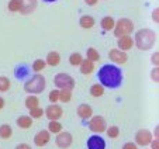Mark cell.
Returning a JSON list of instances; mask_svg holds the SVG:
<instances>
[{
    "mask_svg": "<svg viewBox=\"0 0 159 149\" xmlns=\"http://www.w3.org/2000/svg\"><path fill=\"white\" fill-rule=\"evenodd\" d=\"M48 131L52 132V134H59V132L62 131V125H61V122H58V121H49Z\"/></svg>",
    "mask_w": 159,
    "mask_h": 149,
    "instance_id": "cell-26",
    "label": "cell"
},
{
    "mask_svg": "<svg viewBox=\"0 0 159 149\" xmlns=\"http://www.w3.org/2000/svg\"><path fill=\"white\" fill-rule=\"evenodd\" d=\"M151 141H152V134L149 131H147V129H139L137 132V135H135V142H137L135 145L147 146L151 143Z\"/></svg>",
    "mask_w": 159,
    "mask_h": 149,
    "instance_id": "cell-8",
    "label": "cell"
},
{
    "mask_svg": "<svg viewBox=\"0 0 159 149\" xmlns=\"http://www.w3.org/2000/svg\"><path fill=\"white\" fill-rule=\"evenodd\" d=\"M4 107V98L3 97H0V110Z\"/></svg>",
    "mask_w": 159,
    "mask_h": 149,
    "instance_id": "cell-41",
    "label": "cell"
},
{
    "mask_svg": "<svg viewBox=\"0 0 159 149\" xmlns=\"http://www.w3.org/2000/svg\"><path fill=\"white\" fill-rule=\"evenodd\" d=\"M55 82V86L58 89H69V90H73L75 87V79L68 73H58L54 79Z\"/></svg>",
    "mask_w": 159,
    "mask_h": 149,
    "instance_id": "cell-5",
    "label": "cell"
},
{
    "mask_svg": "<svg viewBox=\"0 0 159 149\" xmlns=\"http://www.w3.org/2000/svg\"><path fill=\"white\" fill-rule=\"evenodd\" d=\"M45 86H47V80H45L44 76L42 74H34L33 78L25 83L24 90L30 94H38L45 89Z\"/></svg>",
    "mask_w": 159,
    "mask_h": 149,
    "instance_id": "cell-3",
    "label": "cell"
},
{
    "mask_svg": "<svg viewBox=\"0 0 159 149\" xmlns=\"http://www.w3.org/2000/svg\"><path fill=\"white\" fill-rule=\"evenodd\" d=\"M90 94L93 96V97H100V96L104 94V87L99 83H94L93 86L90 87Z\"/></svg>",
    "mask_w": 159,
    "mask_h": 149,
    "instance_id": "cell-23",
    "label": "cell"
},
{
    "mask_svg": "<svg viewBox=\"0 0 159 149\" xmlns=\"http://www.w3.org/2000/svg\"><path fill=\"white\" fill-rule=\"evenodd\" d=\"M61 62V55L58 54L57 51H51L47 55V59H45V63L49 66H58Z\"/></svg>",
    "mask_w": 159,
    "mask_h": 149,
    "instance_id": "cell-16",
    "label": "cell"
},
{
    "mask_svg": "<svg viewBox=\"0 0 159 149\" xmlns=\"http://www.w3.org/2000/svg\"><path fill=\"white\" fill-rule=\"evenodd\" d=\"M55 142H57L58 148H61V149L69 148V146L72 145V135H70L69 132H59L57 139H55Z\"/></svg>",
    "mask_w": 159,
    "mask_h": 149,
    "instance_id": "cell-9",
    "label": "cell"
},
{
    "mask_svg": "<svg viewBox=\"0 0 159 149\" xmlns=\"http://www.w3.org/2000/svg\"><path fill=\"white\" fill-rule=\"evenodd\" d=\"M10 89V80L6 76H0V92H7Z\"/></svg>",
    "mask_w": 159,
    "mask_h": 149,
    "instance_id": "cell-29",
    "label": "cell"
},
{
    "mask_svg": "<svg viewBox=\"0 0 159 149\" xmlns=\"http://www.w3.org/2000/svg\"><path fill=\"white\" fill-rule=\"evenodd\" d=\"M7 9L10 11H20V0H10L9 4H7Z\"/></svg>",
    "mask_w": 159,
    "mask_h": 149,
    "instance_id": "cell-31",
    "label": "cell"
},
{
    "mask_svg": "<svg viewBox=\"0 0 159 149\" xmlns=\"http://www.w3.org/2000/svg\"><path fill=\"white\" fill-rule=\"evenodd\" d=\"M86 2V4H89V6H94V4H97V0H84Z\"/></svg>",
    "mask_w": 159,
    "mask_h": 149,
    "instance_id": "cell-40",
    "label": "cell"
},
{
    "mask_svg": "<svg viewBox=\"0 0 159 149\" xmlns=\"http://www.w3.org/2000/svg\"><path fill=\"white\" fill-rule=\"evenodd\" d=\"M89 128L94 134H102L106 131L107 125H106V120L102 115H94L92 117V120L89 121Z\"/></svg>",
    "mask_w": 159,
    "mask_h": 149,
    "instance_id": "cell-6",
    "label": "cell"
},
{
    "mask_svg": "<svg viewBox=\"0 0 159 149\" xmlns=\"http://www.w3.org/2000/svg\"><path fill=\"white\" fill-rule=\"evenodd\" d=\"M49 102L54 104V103H57L58 100H59V90H52L51 93H49Z\"/></svg>",
    "mask_w": 159,
    "mask_h": 149,
    "instance_id": "cell-33",
    "label": "cell"
},
{
    "mask_svg": "<svg viewBox=\"0 0 159 149\" xmlns=\"http://www.w3.org/2000/svg\"><path fill=\"white\" fill-rule=\"evenodd\" d=\"M155 42H156V34L152 30H149V28H142V30H139L138 33L135 34L134 44L141 51L151 49L155 45Z\"/></svg>",
    "mask_w": 159,
    "mask_h": 149,
    "instance_id": "cell-2",
    "label": "cell"
},
{
    "mask_svg": "<svg viewBox=\"0 0 159 149\" xmlns=\"http://www.w3.org/2000/svg\"><path fill=\"white\" fill-rule=\"evenodd\" d=\"M39 106V100L38 97H35V96H30V97L25 98V107L28 108V110H31V108H35Z\"/></svg>",
    "mask_w": 159,
    "mask_h": 149,
    "instance_id": "cell-24",
    "label": "cell"
},
{
    "mask_svg": "<svg viewBox=\"0 0 159 149\" xmlns=\"http://www.w3.org/2000/svg\"><path fill=\"white\" fill-rule=\"evenodd\" d=\"M151 74H152V76H151V78H152V80L158 83V82H159V76H158V74H159V69H158V66H155V68L152 69Z\"/></svg>",
    "mask_w": 159,
    "mask_h": 149,
    "instance_id": "cell-34",
    "label": "cell"
},
{
    "mask_svg": "<svg viewBox=\"0 0 159 149\" xmlns=\"http://www.w3.org/2000/svg\"><path fill=\"white\" fill-rule=\"evenodd\" d=\"M37 0H20V13L21 14H30L35 10Z\"/></svg>",
    "mask_w": 159,
    "mask_h": 149,
    "instance_id": "cell-12",
    "label": "cell"
},
{
    "mask_svg": "<svg viewBox=\"0 0 159 149\" xmlns=\"http://www.w3.org/2000/svg\"><path fill=\"white\" fill-rule=\"evenodd\" d=\"M106 132H107L108 138H117L118 135H120V129H118V127H116V125L110 127V128H108Z\"/></svg>",
    "mask_w": 159,
    "mask_h": 149,
    "instance_id": "cell-32",
    "label": "cell"
},
{
    "mask_svg": "<svg viewBox=\"0 0 159 149\" xmlns=\"http://www.w3.org/2000/svg\"><path fill=\"white\" fill-rule=\"evenodd\" d=\"M79 24H80V27L84 28V30H90V28H93L94 25V18L92 16H83L80 17L79 20Z\"/></svg>",
    "mask_w": 159,
    "mask_h": 149,
    "instance_id": "cell-18",
    "label": "cell"
},
{
    "mask_svg": "<svg viewBox=\"0 0 159 149\" xmlns=\"http://www.w3.org/2000/svg\"><path fill=\"white\" fill-rule=\"evenodd\" d=\"M44 2H47V3H52V2H57V0H44Z\"/></svg>",
    "mask_w": 159,
    "mask_h": 149,
    "instance_id": "cell-43",
    "label": "cell"
},
{
    "mask_svg": "<svg viewBox=\"0 0 159 149\" xmlns=\"http://www.w3.org/2000/svg\"><path fill=\"white\" fill-rule=\"evenodd\" d=\"M114 24H116V21H114V18L113 17H110V16H107V17H104L102 20V23H100V25H102V28L103 30H106V31H110V30H113L114 28Z\"/></svg>",
    "mask_w": 159,
    "mask_h": 149,
    "instance_id": "cell-20",
    "label": "cell"
},
{
    "mask_svg": "<svg viewBox=\"0 0 159 149\" xmlns=\"http://www.w3.org/2000/svg\"><path fill=\"white\" fill-rule=\"evenodd\" d=\"M117 45H118V49H120V51H128V49L132 48V45H134V39L129 35H123L118 38Z\"/></svg>",
    "mask_w": 159,
    "mask_h": 149,
    "instance_id": "cell-14",
    "label": "cell"
},
{
    "mask_svg": "<svg viewBox=\"0 0 159 149\" xmlns=\"http://www.w3.org/2000/svg\"><path fill=\"white\" fill-rule=\"evenodd\" d=\"M16 149H31V146L27 145V143H20V145L16 146Z\"/></svg>",
    "mask_w": 159,
    "mask_h": 149,
    "instance_id": "cell-38",
    "label": "cell"
},
{
    "mask_svg": "<svg viewBox=\"0 0 159 149\" xmlns=\"http://www.w3.org/2000/svg\"><path fill=\"white\" fill-rule=\"evenodd\" d=\"M108 58H110L111 62H114V63H125L127 59H128V56H127L125 52L120 51V49H117V48L110 49V52H108Z\"/></svg>",
    "mask_w": 159,
    "mask_h": 149,
    "instance_id": "cell-10",
    "label": "cell"
},
{
    "mask_svg": "<svg viewBox=\"0 0 159 149\" xmlns=\"http://www.w3.org/2000/svg\"><path fill=\"white\" fill-rule=\"evenodd\" d=\"M152 63H153V66H158L159 65V54H158V52H155V54L152 55Z\"/></svg>",
    "mask_w": 159,
    "mask_h": 149,
    "instance_id": "cell-35",
    "label": "cell"
},
{
    "mask_svg": "<svg viewBox=\"0 0 159 149\" xmlns=\"http://www.w3.org/2000/svg\"><path fill=\"white\" fill-rule=\"evenodd\" d=\"M45 66H47V63H45L44 59H35L34 61V63H33V70L38 73V72L44 70Z\"/></svg>",
    "mask_w": 159,
    "mask_h": 149,
    "instance_id": "cell-28",
    "label": "cell"
},
{
    "mask_svg": "<svg viewBox=\"0 0 159 149\" xmlns=\"http://www.w3.org/2000/svg\"><path fill=\"white\" fill-rule=\"evenodd\" d=\"M113 30H114V35L117 38H120L123 35H129L132 33V30H134V23L131 20H128V18H120L114 24Z\"/></svg>",
    "mask_w": 159,
    "mask_h": 149,
    "instance_id": "cell-4",
    "label": "cell"
},
{
    "mask_svg": "<svg viewBox=\"0 0 159 149\" xmlns=\"http://www.w3.org/2000/svg\"><path fill=\"white\" fill-rule=\"evenodd\" d=\"M80 72L83 74H90L94 70V62H92V61H89L86 58V59H82V62H80Z\"/></svg>",
    "mask_w": 159,
    "mask_h": 149,
    "instance_id": "cell-17",
    "label": "cell"
},
{
    "mask_svg": "<svg viewBox=\"0 0 159 149\" xmlns=\"http://www.w3.org/2000/svg\"><path fill=\"white\" fill-rule=\"evenodd\" d=\"M42 115H44V110H42V108H39V106L30 110V117H31V118H41Z\"/></svg>",
    "mask_w": 159,
    "mask_h": 149,
    "instance_id": "cell-30",
    "label": "cell"
},
{
    "mask_svg": "<svg viewBox=\"0 0 159 149\" xmlns=\"http://www.w3.org/2000/svg\"><path fill=\"white\" fill-rule=\"evenodd\" d=\"M13 135V129L9 124H3V125H0V138H3V139H9L11 138Z\"/></svg>",
    "mask_w": 159,
    "mask_h": 149,
    "instance_id": "cell-21",
    "label": "cell"
},
{
    "mask_svg": "<svg viewBox=\"0 0 159 149\" xmlns=\"http://www.w3.org/2000/svg\"><path fill=\"white\" fill-rule=\"evenodd\" d=\"M158 131H159V128L156 127V128H155V137H158Z\"/></svg>",
    "mask_w": 159,
    "mask_h": 149,
    "instance_id": "cell-42",
    "label": "cell"
},
{
    "mask_svg": "<svg viewBox=\"0 0 159 149\" xmlns=\"http://www.w3.org/2000/svg\"><path fill=\"white\" fill-rule=\"evenodd\" d=\"M63 111H62V107L58 104H51L47 107V110H45V115L48 117V120H51V121H57V120H59L61 117H62Z\"/></svg>",
    "mask_w": 159,
    "mask_h": 149,
    "instance_id": "cell-7",
    "label": "cell"
},
{
    "mask_svg": "<svg viewBox=\"0 0 159 149\" xmlns=\"http://www.w3.org/2000/svg\"><path fill=\"white\" fill-rule=\"evenodd\" d=\"M158 16H159V10H158V9H155V10H153V13H152V20L155 21V23H158V21H159Z\"/></svg>",
    "mask_w": 159,
    "mask_h": 149,
    "instance_id": "cell-37",
    "label": "cell"
},
{
    "mask_svg": "<svg viewBox=\"0 0 159 149\" xmlns=\"http://www.w3.org/2000/svg\"><path fill=\"white\" fill-rule=\"evenodd\" d=\"M78 115L83 120H87L93 115V108L90 107L89 104H80L78 107Z\"/></svg>",
    "mask_w": 159,
    "mask_h": 149,
    "instance_id": "cell-15",
    "label": "cell"
},
{
    "mask_svg": "<svg viewBox=\"0 0 159 149\" xmlns=\"http://www.w3.org/2000/svg\"><path fill=\"white\" fill-rule=\"evenodd\" d=\"M72 98V90L69 89H61L59 90V100L62 103H69Z\"/></svg>",
    "mask_w": 159,
    "mask_h": 149,
    "instance_id": "cell-22",
    "label": "cell"
},
{
    "mask_svg": "<svg viewBox=\"0 0 159 149\" xmlns=\"http://www.w3.org/2000/svg\"><path fill=\"white\" fill-rule=\"evenodd\" d=\"M51 139V132L49 131H39L38 134L34 137V142L37 146H45Z\"/></svg>",
    "mask_w": 159,
    "mask_h": 149,
    "instance_id": "cell-13",
    "label": "cell"
},
{
    "mask_svg": "<svg viewBox=\"0 0 159 149\" xmlns=\"http://www.w3.org/2000/svg\"><path fill=\"white\" fill-rule=\"evenodd\" d=\"M99 80L103 87L108 89H116L123 82V72L116 65H104L99 70Z\"/></svg>",
    "mask_w": 159,
    "mask_h": 149,
    "instance_id": "cell-1",
    "label": "cell"
},
{
    "mask_svg": "<svg viewBox=\"0 0 159 149\" xmlns=\"http://www.w3.org/2000/svg\"><path fill=\"white\" fill-rule=\"evenodd\" d=\"M82 59H83V58H82V55L79 54V52H73V54L69 56V63L72 66H79L82 62Z\"/></svg>",
    "mask_w": 159,
    "mask_h": 149,
    "instance_id": "cell-27",
    "label": "cell"
},
{
    "mask_svg": "<svg viewBox=\"0 0 159 149\" xmlns=\"http://www.w3.org/2000/svg\"><path fill=\"white\" fill-rule=\"evenodd\" d=\"M123 149H138L137 148V145L135 143H132V142H127L125 145H124V148Z\"/></svg>",
    "mask_w": 159,
    "mask_h": 149,
    "instance_id": "cell-36",
    "label": "cell"
},
{
    "mask_svg": "<svg viewBox=\"0 0 159 149\" xmlns=\"http://www.w3.org/2000/svg\"><path fill=\"white\" fill-rule=\"evenodd\" d=\"M87 59L92 61V62H97V61H100V54L94 49V48H87Z\"/></svg>",
    "mask_w": 159,
    "mask_h": 149,
    "instance_id": "cell-25",
    "label": "cell"
},
{
    "mask_svg": "<svg viewBox=\"0 0 159 149\" xmlns=\"http://www.w3.org/2000/svg\"><path fill=\"white\" fill-rule=\"evenodd\" d=\"M151 145H152V149H159V142H158V139L151 141Z\"/></svg>",
    "mask_w": 159,
    "mask_h": 149,
    "instance_id": "cell-39",
    "label": "cell"
},
{
    "mask_svg": "<svg viewBox=\"0 0 159 149\" xmlns=\"http://www.w3.org/2000/svg\"><path fill=\"white\" fill-rule=\"evenodd\" d=\"M87 149H106V142L102 137L93 135L87 139Z\"/></svg>",
    "mask_w": 159,
    "mask_h": 149,
    "instance_id": "cell-11",
    "label": "cell"
},
{
    "mask_svg": "<svg viewBox=\"0 0 159 149\" xmlns=\"http://www.w3.org/2000/svg\"><path fill=\"white\" fill-rule=\"evenodd\" d=\"M17 125L20 127V128H30L31 125H33V120H31L30 115H21L17 118Z\"/></svg>",
    "mask_w": 159,
    "mask_h": 149,
    "instance_id": "cell-19",
    "label": "cell"
}]
</instances>
